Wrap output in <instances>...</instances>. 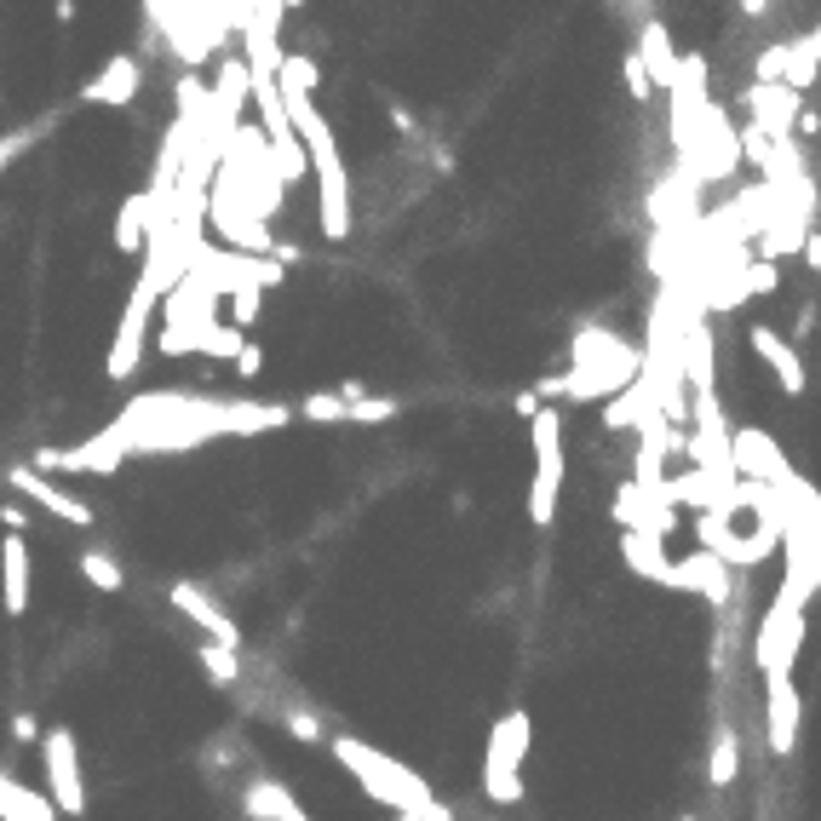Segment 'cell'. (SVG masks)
<instances>
[{"instance_id": "1", "label": "cell", "mask_w": 821, "mask_h": 821, "mask_svg": "<svg viewBox=\"0 0 821 821\" xmlns=\"http://www.w3.org/2000/svg\"><path fill=\"white\" fill-rule=\"evenodd\" d=\"M333 759L346 764L373 799H380L391 815H420V821H454V810L449 804H437L431 799V787L408 770V764H397V759H386L380 747H368V741H357V735H333Z\"/></svg>"}, {"instance_id": "2", "label": "cell", "mask_w": 821, "mask_h": 821, "mask_svg": "<svg viewBox=\"0 0 821 821\" xmlns=\"http://www.w3.org/2000/svg\"><path fill=\"white\" fill-rule=\"evenodd\" d=\"M523 752H529V712H505L494 735H489V759H483V793L494 804H518L523 799Z\"/></svg>"}, {"instance_id": "3", "label": "cell", "mask_w": 821, "mask_h": 821, "mask_svg": "<svg viewBox=\"0 0 821 821\" xmlns=\"http://www.w3.org/2000/svg\"><path fill=\"white\" fill-rule=\"evenodd\" d=\"M558 489H563V437H558V414H552V408H540V414H534V489H529L534 529H552Z\"/></svg>"}, {"instance_id": "4", "label": "cell", "mask_w": 821, "mask_h": 821, "mask_svg": "<svg viewBox=\"0 0 821 821\" xmlns=\"http://www.w3.org/2000/svg\"><path fill=\"white\" fill-rule=\"evenodd\" d=\"M41 764H47V787H52V810L58 815H81L87 810V781H81V752L70 730H47L41 741Z\"/></svg>"}, {"instance_id": "5", "label": "cell", "mask_w": 821, "mask_h": 821, "mask_svg": "<svg viewBox=\"0 0 821 821\" xmlns=\"http://www.w3.org/2000/svg\"><path fill=\"white\" fill-rule=\"evenodd\" d=\"M7 483H12L18 494H29L36 505H47L52 518L76 523V529H92V505H87V500H76V494H63L58 483H47L41 471H29V465H12V471H7Z\"/></svg>"}, {"instance_id": "6", "label": "cell", "mask_w": 821, "mask_h": 821, "mask_svg": "<svg viewBox=\"0 0 821 821\" xmlns=\"http://www.w3.org/2000/svg\"><path fill=\"white\" fill-rule=\"evenodd\" d=\"M764 735H770L775 759L793 752V741H799V690H793V678L764 683Z\"/></svg>"}, {"instance_id": "7", "label": "cell", "mask_w": 821, "mask_h": 821, "mask_svg": "<svg viewBox=\"0 0 821 821\" xmlns=\"http://www.w3.org/2000/svg\"><path fill=\"white\" fill-rule=\"evenodd\" d=\"M139 81H144V70L132 58H110L104 70L81 87V98L87 104H132V98H139Z\"/></svg>"}, {"instance_id": "8", "label": "cell", "mask_w": 821, "mask_h": 821, "mask_svg": "<svg viewBox=\"0 0 821 821\" xmlns=\"http://www.w3.org/2000/svg\"><path fill=\"white\" fill-rule=\"evenodd\" d=\"M0 603H7V614L29 609V540L23 534L0 540Z\"/></svg>"}, {"instance_id": "9", "label": "cell", "mask_w": 821, "mask_h": 821, "mask_svg": "<svg viewBox=\"0 0 821 821\" xmlns=\"http://www.w3.org/2000/svg\"><path fill=\"white\" fill-rule=\"evenodd\" d=\"M678 592H695L707 603H724L730 598V563L712 558V552H695L678 563Z\"/></svg>"}, {"instance_id": "10", "label": "cell", "mask_w": 821, "mask_h": 821, "mask_svg": "<svg viewBox=\"0 0 821 821\" xmlns=\"http://www.w3.org/2000/svg\"><path fill=\"white\" fill-rule=\"evenodd\" d=\"M638 58H643V70L655 87H672L683 81V58L672 52V36H667V23H643V36H638Z\"/></svg>"}, {"instance_id": "11", "label": "cell", "mask_w": 821, "mask_h": 821, "mask_svg": "<svg viewBox=\"0 0 821 821\" xmlns=\"http://www.w3.org/2000/svg\"><path fill=\"white\" fill-rule=\"evenodd\" d=\"M173 609H184L196 627H208L219 649H242V638H236V627L224 621V609H219V603H213L208 592H201V587H190V580H179V587H173Z\"/></svg>"}, {"instance_id": "12", "label": "cell", "mask_w": 821, "mask_h": 821, "mask_svg": "<svg viewBox=\"0 0 821 821\" xmlns=\"http://www.w3.org/2000/svg\"><path fill=\"white\" fill-rule=\"evenodd\" d=\"M747 346H752V351H759V357L770 362V373L781 380V391H787V397H804V362L793 357V346H787L781 333H770V328H752V333H747Z\"/></svg>"}, {"instance_id": "13", "label": "cell", "mask_w": 821, "mask_h": 821, "mask_svg": "<svg viewBox=\"0 0 821 821\" xmlns=\"http://www.w3.org/2000/svg\"><path fill=\"white\" fill-rule=\"evenodd\" d=\"M621 558L643 574V580H655V587H672L678 592V563L661 552V540H649V534H632L621 529Z\"/></svg>"}, {"instance_id": "14", "label": "cell", "mask_w": 821, "mask_h": 821, "mask_svg": "<svg viewBox=\"0 0 821 821\" xmlns=\"http://www.w3.org/2000/svg\"><path fill=\"white\" fill-rule=\"evenodd\" d=\"M248 815L253 821H311V810H299L282 781H264V775L248 787Z\"/></svg>"}, {"instance_id": "15", "label": "cell", "mask_w": 821, "mask_h": 821, "mask_svg": "<svg viewBox=\"0 0 821 821\" xmlns=\"http://www.w3.org/2000/svg\"><path fill=\"white\" fill-rule=\"evenodd\" d=\"M150 219H156L150 190H144V196H132V201H121V219H116V248H121V253L144 248V242H150Z\"/></svg>"}, {"instance_id": "16", "label": "cell", "mask_w": 821, "mask_h": 821, "mask_svg": "<svg viewBox=\"0 0 821 821\" xmlns=\"http://www.w3.org/2000/svg\"><path fill=\"white\" fill-rule=\"evenodd\" d=\"M362 397H346V391H322V397H304L293 414H304V420H351V408H357Z\"/></svg>"}, {"instance_id": "17", "label": "cell", "mask_w": 821, "mask_h": 821, "mask_svg": "<svg viewBox=\"0 0 821 821\" xmlns=\"http://www.w3.org/2000/svg\"><path fill=\"white\" fill-rule=\"evenodd\" d=\"M741 770V747H735V730L730 724H718V741H712V781L718 787H730Z\"/></svg>"}, {"instance_id": "18", "label": "cell", "mask_w": 821, "mask_h": 821, "mask_svg": "<svg viewBox=\"0 0 821 821\" xmlns=\"http://www.w3.org/2000/svg\"><path fill=\"white\" fill-rule=\"evenodd\" d=\"M81 574L92 580L98 592H121V587H127L121 563H116V558H104V552H81Z\"/></svg>"}, {"instance_id": "19", "label": "cell", "mask_w": 821, "mask_h": 821, "mask_svg": "<svg viewBox=\"0 0 821 821\" xmlns=\"http://www.w3.org/2000/svg\"><path fill=\"white\" fill-rule=\"evenodd\" d=\"M277 81H282V92H317V63L311 58H288Z\"/></svg>"}, {"instance_id": "20", "label": "cell", "mask_w": 821, "mask_h": 821, "mask_svg": "<svg viewBox=\"0 0 821 821\" xmlns=\"http://www.w3.org/2000/svg\"><path fill=\"white\" fill-rule=\"evenodd\" d=\"M201 667H208L219 683H236V678H242V661H236V649H219V643L201 649Z\"/></svg>"}, {"instance_id": "21", "label": "cell", "mask_w": 821, "mask_h": 821, "mask_svg": "<svg viewBox=\"0 0 821 821\" xmlns=\"http://www.w3.org/2000/svg\"><path fill=\"white\" fill-rule=\"evenodd\" d=\"M201 351H208V357H242L248 351L242 328H208V333H201Z\"/></svg>"}, {"instance_id": "22", "label": "cell", "mask_w": 821, "mask_h": 821, "mask_svg": "<svg viewBox=\"0 0 821 821\" xmlns=\"http://www.w3.org/2000/svg\"><path fill=\"white\" fill-rule=\"evenodd\" d=\"M391 414H397V402H391V397H362V402L351 408V420H357V425H380V420H391Z\"/></svg>"}, {"instance_id": "23", "label": "cell", "mask_w": 821, "mask_h": 821, "mask_svg": "<svg viewBox=\"0 0 821 821\" xmlns=\"http://www.w3.org/2000/svg\"><path fill=\"white\" fill-rule=\"evenodd\" d=\"M643 420V397H621L609 408V425H638Z\"/></svg>"}, {"instance_id": "24", "label": "cell", "mask_w": 821, "mask_h": 821, "mask_svg": "<svg viewBox=\"0 0 821 821\" xmlns=\"http://www.w3.org/2000/svg\"><path fill=\"white\" fill-rule=\"evenodd\" d=\"M627 87H632V98H649V87H655V81H649V70H643V58H638V52L627 58Z\"/></svg>"}, {"instance_id": "25", "label": "cell", "mask_w": 821, "mask_h": 821, "mask_svg": "<svg viewBox=\"0 0 821 821\" xmlns=\"http://www.w3.org/2000/svg\"><path fill=\"white\" fill-rule=\"evenodd\" d=\"M288 730H293L299 741H317V718H311V712H293V718H288Z\"/></svg>"}, {"instance_id": "26", "label": "cell", "mask_w": 821, "mask_h": 821, "mask_svg": "<svg viewBox=\"0 0 821 821\" xmlns=\"http://www.w3.org/2000/svg\"><path fill=\"white\" fill-rule=\"evenodd\" d=\"M29 139H36V132H12V139H0V167H7L18 150H29Z\"/></svg>"}, {"instance_id": "27", "label": "cell", "mask_w": 821, "mask_h": 821, "mask_svg": "<svg viewBox=\"0 0 821 821\" xmlns=\"http://www.w3.org/2000/svg\"><path fill=\"white\" fill-rule=\"evenodd\" d=\"M799 58H804V63H821V23H815V36L799 41Z\"/></svg>"}, {"instance_id": "28", "label": "cell", "mask_w": 821, "mask_h": 821, "mask_svg": "<svg viewBox=\"0 0 821 821\" xmlns=\"http://www.w3.org/2000/svg\"><path fill=\"white\" fill-rule=\"evenodd\" d=\"M804 259H810V270H821V236L815 230L804 236Z\"/></svg>"}, {"instance_id": "29", "label": "cell", "mask_w": 821, "mask_h": 821, "mask_svg": "<svg viewBox=\"0 0 821 821\" xmlns=\"http://www.w3.org/2000/svg\"><path fill=\"white\" fill-rule=\"evenodd\" d=\"M259 362H264V351H253V346H248L242 357H236V368H242V373H259Z\"/></svg>"}, {"instance_id": "30", "label": "cell", "mask_w": 821, "mask_h": 821, "mask_svg": "<svg viewBox=\"0 0 821 821\" xmlns=\"http://www.w3.org/2000/svg\"><path fill=\"white\" fill-rule=\"evenodd\" d=\"M12 735L18 741H36V718H12Z\"/></svg>"}, {"instance_id": "31", "label": "cell", "mask_w": 821, "mask_h": 821, "mask_svg": "<svg viewBox=\"0 0 821 821\" xmlns=\"http://www.w3.org/2000/svg\"><path fill=\"white\" fill-rule=\"evenodd\" d=\"M391 821H420V815H391Z\"/></svg>"}]
</instances>
